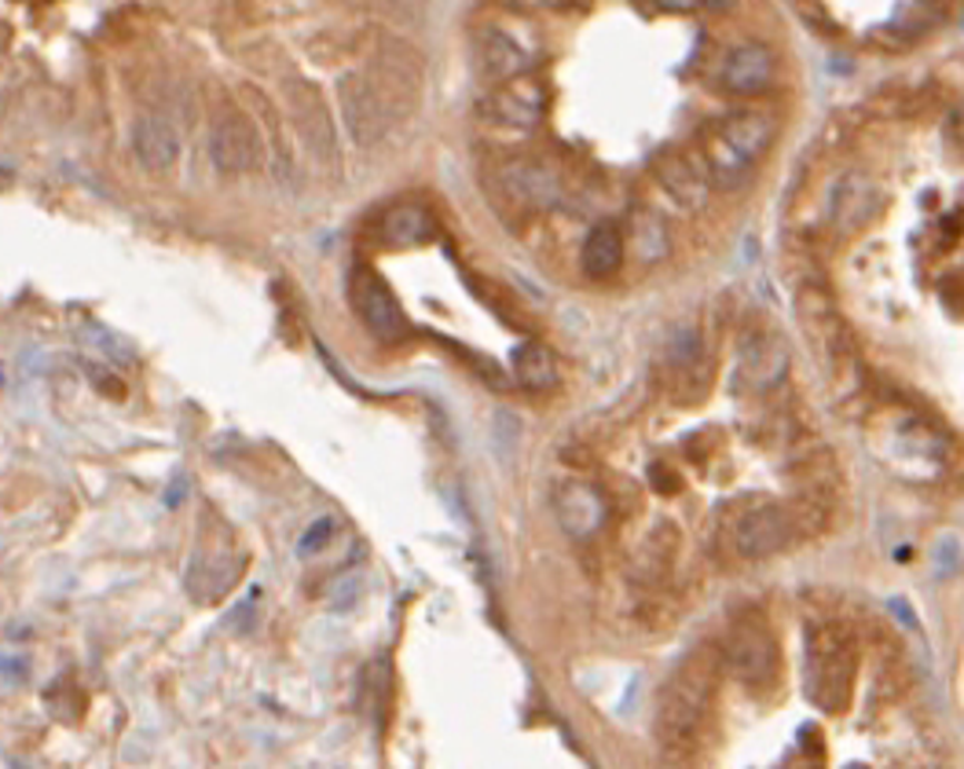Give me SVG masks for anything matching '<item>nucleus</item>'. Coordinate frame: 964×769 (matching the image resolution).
<instances>
[{"mask_svg": "<svg viewBox=\"0 0 964 769\" xmlns=\"http://www.w3.org/2000/svg\"><path fill=\"white\" fill-rule=\"evenodd\" d=\"M283 96H286V110H291L294 132L302 136V144L308 147V155H316V161H334L337 158V132L331 121V107L316 85L302 73L283 81Z\"/></svg>", "mask_w": 964, "mask_h": 769, "instance_id": "6", "label": "nucleus"}, {"mask_svg": "<svg viewBox=\"0 0 964 769\" xmlns=\"http://www.w3.org/2000/svg\"><path fill=\"white\" fill-rule=\"evenodd\" d=\"M27 674H30V663L22 660V655L0 652V678H4V682H27Z\"/></svg>", "mask_w": 964, "mask_h": 769, "instance_id": "22", "label": "nucleus"}, {"mask_svg": "<svg viewBox=\"0 0 964 769\" xmlns=\"http://www.w3.org/2000/svg\"><path fill=\"white\" fill-rule=\"evenodd\" d=\"M348 305H353L356 319L367 326L382 345L407 342L411 319L404 315V305H400L393 286L385 283L371 264H356V268L348 272Z\"/></svg>", "mask_w": 964, "mask_h": 769, "instance_id": "3", "label": "nucleus"}, {"mask_svg": "<svg viewBox=\"0 0 964 769\" xmlns=\"http://www.w3.org/2000/svg\"><path fill=\"white\" fill-rule=\"evenodd\" d=\"M961 129H964V110H961Z\"/></svg>", "mask_w": 964, "mask_h": 769, "instance_id": "26", "label": "nucleus"}, {"mask_svg": "<svg viewBox=\"0 0 964 769\" xmlns=\"http://www.w3.org/2000/svg\"><path fill=\"white\" fill-rule=\"evenodd\" d=\"M246 569V558H228V553H213V558H195V569L187 575V590H191L195 601H217L224 590H232L239 583V575Z\"/></svg>", "mask_w": 964, "mask_h": 769, "instance_id": "13", "label": "nucleus"}, {"mask_svg": "<svg viewBox=\"0 0 964 769\" xmlns=\"http://www.w3.org/2000/svg\"><path fill=\"white\" fill-rule=\"evenodd\" d=\"M85 377H89V385L96 388L99 396H107V400H115V403H121L125 396H129V385H125L110 367H99V363H85Z\"/></svg>", "mask_w": 964, "mask_h": 769, "instance_id": "20", "label": "nucleus"}, {"mask_svg": "<svg viewBox=\"0 0 964 769\" xmlns=\"http://www.w3.org/2000/svg\"><path fill=\"white\" fill-rule=\"evenodd\" d=\"M209 158L220 172H249L265 161V132L243 107H220L209 125Z\"/></svg>", "mask_w": 964, "mask_h": 769, "instance_id": "4", "label": "nucleus"}, {"mask_svg": "<svg viewBox=\"0 0 964 769\" xmlns=\"http://www.w3.org/2000/svg\"><path fill=\"white\" fill-rule=\"evenodd\" d=\"M770 121L752 110L730 115L716 132V140L708 144V166L719 176V184H734L737 172L748 169L763 155V147L770 144Z\"/></svg>", "mask_w": 964, "mask_h": 769, "instance_id": "5", "label": "nucleus"}, {"mask_svg": "<svg viewBox=\"0 0 964 769\" xmlns=\"http://www.w3.org/2000/svg\"><path fill=\"white\" fill-rule=\"evenodd\" d=\"M378 235L385 246L396 249H411V246H425L436 235V220L425 206L415 201H404V206H393L378 224Z\"/></svg>", "mask_w": 964, "mask_h": 769, "instance_id": "12", "label": "nucleus"}, {"mask_svg": "<svg viewBox=\"0 0 964 769\" xmlns=\"http://www.w3.org/2000/svg\"><path fill=\"white\" fill-rule=\"evenodd\" d=\"M0 385H4V367H0Z\"/></svg>", "mask_w": 964, "mask_h": 769, "instance_id": "25", "label": "nucleus"}, {"mask_svg": "<svg viewBox=\"0 0 964 769\" xmlns=\"http://www.w3.org/2000/svg\"><path fill=\"white\" fill-rule=\"evenodd\" d=\"M11 180H16V169H11V166H0V184H11Z\"/></svg>", "mask_w": 964, "mask_h": 769, "instance_id": "24", "label": "nucleus"}, {"mask_svg": "<svg viewBox=\"0 0 964 769\" xmlns=\"http://www.w3.org/2000/svg\"><path fill=\"white\" fill-rule=\"evenodd\" d=\"M257 601H260V586H254L239 604H235V609L228 612V620H224V627H232L235 634H249V630H254Z\"/></svg>", "mask_w": 964, "mask_h": 769, "instance_id": "21", "label": "nucleus"}, {"mask_svg": "<svg viewBox=\"0 0 964 769\" xmlns=\"http://www.w3.org/2000/svg\"><path fill=\"white\" fill-rule=\"evenodd\" d=\"M807 692L814 703L844 711L855 692V634L844 623H810L807 630Z\"/></svg>", "mask_w": 964, "mask_h": 769, "instance_id": "2", "label": "nucleus"}, {"mask_svg": "<svg viewBox=\"0 0 964 769\" xmlns=\"http://www.w3.org/2000/svg\"><path fill=\"white\" fill-rule=\"evenodd\" d=\"M503 187L513 198L535 201V206H547V201L558 198V180L543 166H532V161H513V166H506Z\"/></svg>", "mask_w": 964, "mask_h": 769, "instance_id": "15", "label": "nucleus"}, {"mask_svg": "<svg viewBox=\"0 0 964 769\" xmlns=\"http://www.w3.org/2000/svg\"><path fill=\"white\" fill-rule=\"evenodd\" d=\"M337 103L348 140L356 147H374L393 125L404 118V73L390 56L378 59L374 73L348 70L337 78Z\"/></svg>", "mask_w": 964, "mask_h": 769, "instance_id": "1", "label": "nucleus"}, {"mask_svg": "<svg viewBox=\"0 0 964 769\" xmlns=\"http://www.w3.org/2000/svg\"><path fill=\"white\" fill-rule=\"evenodd\" d=\"M726 667L741 686H763L778 667V649H774L767 615L759 609H748L730 630V645H726Z\"/></svg>", "mask_w": 964, "mask_h": 769, "instance_id": "7", "label": "nucleus"}, {"mask_svg": "<svg viewBox=\"0 0 964 769\" xmlns=\"http://www.w3.org/2000/svg\"><path fill=\"white\" fill-rule=\"evenodd\" d=\"M513 374H518V382L524 388H532V393H540V388H550L554 385V356L540 345V342H524L518 352H513Z\"/></svg>", "mask_w": 964, "mask_h": 769, "instance_id": "17", "label": "nucleus"}, {"mask_svg": "<svg viewBox=\"0 0 964 769\" xmlns=\"http://www.w3.org/2000/svg\"><path fill=\"white\" fill-rule=\"evenodd\" d=\"M184 495H187V476H177V481H173V487L166 491V506L177 510L180 502H184Z\"/></svg>", "mask_w": 964, "mask_h": 769, "instance_id": "23", "label": "nucleus"}, {"mask_svg": "<svg viewBox=\"0 0 964 769\" xmlns=\"http://www.w3.org/2000/svg\"><path fill=\"white\" fill-rule=\"evenodd\" d=\"M132 150L144 172L166 176L173 172V166H177V158H180V136L166 118L144 115L132 125Z\"/></svg>", "mask_w": 964, "mask_h": 769, "instance_id": "8", "label": "nucleus"}, {"mask_svg": "<svg viewBox=\"0 0 964 769\" xmlns=\"http://www.w3.org/2000/svg\"><path fill=\"white\" fill-rule=\"evenodd\" d=\"M67 689H70V678H59L56 686H48L45 703H48V711L59 718V722H78V714L85 711V697L78 689L67 697Z\"/></svg>", "mask_w": 964, "mask_h": 769, "instance_id": "18", "label": "nucleus"}, {"mask_svg": "<svg viewBox=\"0 0 964 769\" xmlns=\"http://www.w3.org/2000/svg\"><path fill=\"white\" fill-rule=\"evenodd\" d=\"M770 73H774V59L767 52V45H741L722 62V85L741 96H752L759 88H767Z\"/></svg>", "mask_w": 964, "mask_h": 769, "instance_id": "11", "label": "nucleus"}, {"mask_svg": "<svg viewBox=\"0 0 964 769\" xmlns=\"http://www.w3.org/2000/svg\"><path fill=\"white\" fill-rule=\"evenodd\" d=\"M484 115L499 121V125H510V129H532L535 121L543 115V92L540 85L529 81V78H513L506 81L499 92L484 103Z\"/></svg>", "mask_w": 964, "mask_h": 769, "instance_id": "10", "label": "nucleus"}, {"mask_svg": "<svg viewBox=\"0 0 964 769\" xmlns=\"http://www.w3.org/2000/svg\"><path fill=\"white\" fill-rule=\"evenodd\" d=\"M554 506H558V521L561 528L572 535V539H591L598 528L606 521V506H602V495L583 484V481H565L558 487L554 495Z\"/></svg>", "mask_w": 964, "mask_h": 769, "instance_id": "9", "label": "nucleus"}, {"mask_svg": "<svg viewBox=\"0 0 964 769\" xmlns=\"http://www.w3.org/2000/svg\"><path fill=\"white\" fill-rule=\"evenodd\" d=\"M334 532H337L334 516H319V521H312V524L305 528V535L297 539V558L308 561V558H316V553H323V550L331 546Z\"/></svg>", "mask_w": 964, "mask_h": 769, "instance_id": "19", "label": "nucleus"}, {"mask_svg": "<svg viewBox=\"0 0 964 769\" xmlns=\"http://www.w3.org/2000/svg\"><path fill=\"white\" fill-rule=\"evenodd\" d=\"M481 59H484L488 78H499V81H513L524 70V52L518 48V41H513V37L503 33V30H488L484 33Z\"/></svg>", "mask_w": 964, "mask_h": 769, "instance_id": "16", "label": "nucleus"}, {"mask_svg": "<svg viewBox=\"0 0 964 769\" xmlns=\"http://www.w3.org/2000/svg\"><path fill=\"white\" fill-rule=\"evenodd\" d=\"M620 257H623L620 228L612 220H598L583 243V272L591 275V279H606V275L620 268Z\"/></svg>", "mask_w": 964, "mask_h": 769, "instance_id": "14", "label": "nucleus"}]
</instances>
